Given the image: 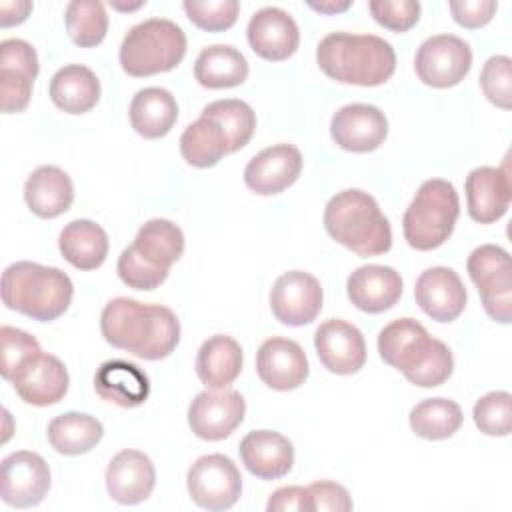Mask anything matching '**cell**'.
<instances>
[{
    "instance_id": "obj_36",
    "label": "cell",
    "mask_w": 512,
    "mask_h": 512,
    "mask_svg": "<svg viewBox=\"0 0 512 512\" xmlns=\"http://www.w3.org/2000/svg\"><path fill=\"white\" fill-rule=\"evenodd\" d=\"M182 158L194 168H210L228 154V144L220 126L204 116L188 124L180 136Z\"/></svg>"
},
{
    "instance_id": "obj_40",
    "label": "cell",
    "mask_w": 512,
    "mask_h": 512,
    "mask_svg": "<svg viewBox=\"0 0 512 512\" xmlns=\"http://www.w3.org/2000/svg\"><path fill=\"white\" fill-rule=\"evenodd\" d=\"M182 6L188 20L206 32L228 30L240 12L236 0H184Z\"/></svg>"
},
{
    "instance_id": "obj_46",
    "label": "cell",
    "mask_w": 512,
    "mask_h": 512,
    "mask_svg": "<svg viewBox=\"0 0 512 512\" xmlns=\"http://www.w3.org/2000/svg\"><path fill=\"white\" fill-rule=\"evenodd\" d=\"M268 512H310L308 492L302 486H282L278 488L266 504Z\"/></svg>"
},
{
    "instance_id": "obj_21",
    "label": "cell",
    "mask_w": 512,
    "mask_h": 512,
    "mask_svg": "<svg viewBox=\"0 0 512 512\" xmlns=\"http://www.w3.org/2000/svg\"><path fill=\"white\" fill-rule=\"evenodd\" d=\"M246 36L254 54L270 62L290 58L300 44L296 20L286 10L276 6L256 10L248 22Z\"/></svg>"
},
{
    "instance_id": "obj_14",
    "label": "cell",
    "mask_w": 512,
    "mask_h": 512,
    "mask_svg": "<svg viewBox=\"0 0 512 512\" xmlns=\"http://www.w3.org/2000/svg\"><path fill=\"white\" fill-rule=\"evenodd\" d=\"M246 402L240 392L222 388L200 392L188 406L190 430L208 442L224 440L244 420Z\"/></svg>"
},
{
    "instance_id": "obj_33",
    "label": "cell",
    "mask_w": 512,
    "mask_h": 512,
    "mask_svg": "<svg viewBox=\"0 0 512 512\" xmlns=\"http://www.w3.org/2000/svg\"><path fill=\"white\" fill-rule=\"evenodd\" d=\"M194 78L210 90L240 86L248 78V60L234 46H206L194 62Z\"/></svg>"
},
{
    "instance_id": "obj_34",
    "label": "cell",
    "mask_w": 512,
    "mask_h": 512,
    "mask_svg": "<svg viewBox=\"0 0 512 512\" xmlns=\"http://www.w3.org/2000/svg\"><path fill=\"white\" fill-rule=\"evenodd\" d=\"M48 442L58 454L78 456L90 452L104 436V426L98 418L84 412H64L50 420Z\"/></svg>"
},
{
    "instance_id": "obj_24",
    "label": "cell",
    "mask_w": 512,
    "mask_h": 512,
    "mask_svg": "<svg viewBox=\"0 0 512 512\" xmlns=\"http://www.w3.org/2000/svg\"><path fill=\"white\" fill-rule=\"evenodd\" d=\"M156 484L152 460L140 450H120L106 468V490L118 504L132 506L144 502Z\"/></svg>"
},
{
    "instance_id": "obj_25",
    "label": "cell",
    "mask_w": 512,
    "mask_h": 512,
    "mask_svg": "<svg viewBox=\"0 0 512 512\" xmlns=\"http://www.w3.org/2000/svg\"><path fill=\"white\" fill-rule=\"evenodd\" d=\"M240 458L250 474L260 480H278L292 470L294 446L274 430H252L240 442Z\"/></svg>"
},
{
    "instance_id": "obj_13",
    "label": "cell",
    "mask_w": 512,
    "mask_h": 512,
    "mask_svg": "<svg viewBox=\"0 0 512 512\" xmlns=\"http://www.w3.org/2000/svg\"><path fill=\"white\" fill-rule=\"evenodd\" d=\"M320 282L302 270H290L276 278L270 290V308L278 322L286 326H304L316 320L322 310Z\"/></svg>"
},
{
    "instance_id": "obj_47",
    "label": "cell",
    "mask_w": 512,
    "mask_h": 512,
    "mask_svg": "<svg viewBox=\"0 0 512 512\" xmlns=\"http://www.w3.org/2000/svg\"><path fill=\"white\" fill-rule=\"evenodd\" d=\"M32 10V2L28 0H10L0 2V26L8 28L14 24H22Z\"/></svg>"
},
{
    "instance_id": "obj_49",
    "label": "cell",
    "mask_w": 512,
    "mask_h": 512,
    "mask_svg": "<svg viewBox=\"0 0 512 512\" xmlns=\"http://www.w3.org/2000/svg\"><path fill=\"white\" fill-rule=\"evenodd\" d=\"M110 4H112V8H116V10H136V8L144 6V2H134V4H120V2H110Z\"/></svg>"
},
{
    "instance_id": "obj_35",
    "label": "cell",
    "mask_w": 512,
    "mask_h": 512,
    "mask_svg": "<svg viewBox=\"0 0 512 512\" xmlns=\"http://www.w3.org/2000/svg\"><path fill=\"white\" fill-rule=\"evenodd\" d=\"M462 418V410L454 400L426 398L410 410L408 422L418 438L444 440L458 432Z\"/></svg>"
},
{
    "instance_id": "obj_30",
    "label": "cell",
    "mask_w": 512,
    "mask_h": 512,
    "mask_svg": "<svg viewBox=\"0 0 512 512\" xmlns=\"http://www.w3.org/2000/svg\"><path fill=\"white\" fill-rule=\"evenodd\" d=\"M130 124L132 128L148 140L166 136L178 118V104L172 92L166 88L150 86L134 94L130 102Z\"/></svg>"
},
{
    "instance_id": "obj_45",
    "label": "cell",
    "mask_w": 512,
    "mask_h": 512,
    "mask_svg": "<svg viewBox=\"0 0 512 512\" xmlns=\"http://www.w3.org/2000/svg\"><path fill=\"white\" fill-rule=\"evenodd\" d=\"M498 4L494 0H460V2H450V12L456 24L464 28H482L486 26Z\"/></svg>"
},
{
    "instance_id": "obj_4",
    "label": "cell",
    "mask_w": 512,
    "mask_h": 512,
    "mask_svg": "<svg viewBox=\"0 0 512 512\" xmlns=\"http://www.w3.org/2000/svg\"><path fill=\"white\" fill-rule=\"evenodd\" d=\"M324 228L338 244L358 256H378L392 246V228L374 196L348 188L336 192L324 208Z\"/></svg>"
},
{
    "instance_id": "obj_2",
    "label": "cell",
    "mask_w": 512,
    "mask_h": 512,
    "mask_svg": "<svg viewBox=\"0 0 512 512\" xmlns=\"http://www.w3.org/2000/svg\"><path fill=\"white\" fill-rule=\"evenodd\" d=\"M380 358L400 370L404 378L420 388L444 384L454 370L450 348L430 338L426 328L414 318H398L378 334Z\"/></svg>"
},
{
    "instance_id": "obj_32",
    "label": "cell",
    "mask_w": 512,
    "mask_h": 512,
    "mask_svg": "<svg viewBox=\"0 0 512 512\" xmlns=\"http://www.w3.org/2000/svg\"><path fill=\"white\" fill-rule=\"evenodd\" d=\"M50 98L66 114H84L100 100V82L96 74L82 64H68L54 72L50 80Z\"/></svg>"
},
{
    "instance_id": "obj_15",
    "label": "cell",
    "mask_w": 512,
    "mask_h": 512,
    "mask_svg": "<svg viewBox=\"0 0 512 512\" xmlns=\"http://www.w3.org/2000/svg\"><path fill=\"white\" fill-rule=\"evenodd\" d=\"M16 394L32 406H52L68 392V370L60 358L44 354L42 350L24 360L10 380Z\"/></svg>"
},
{
    "instance_id": "obj_3",
    "label": "cell",
    "mask_w": 512,
    "mask_h": 512,
    "mask_svg": "<svg viewBox=\"0 0 512 512\" xmlns=\"http://www.w3.org/2000/svg\"><path fill=\"white\" fill-rule=\"evenodd\" d=\"M316 62L336 82L380 86L396 70V52L390 42L374 34L332 32L320 40Z\"/></svg>"
},
{
    "instance_id": "obj_7",
    "label": "cell",
    "mask_w": 512,
    "mask_h": 512,
    "mask_svg": "<svg viewBox=\"0 0 512 512\" xmlns=\"http://www.w3.org/2000/svg\"><path fill=\"white\" fill-rule=\"evenodd\" d=\"M458 214L460 200L454 184L430 178L422 182L402 216L404 238L416 250H434L450 238Z\"/></svg>"
},
{
    "instance_id": "obj_28",
    "label": "cell",
    "mask_w": 512,
    "mask_h": 512,
    "mask_svg": "<svg viewBox=\"0 0 512 512\" xmlns=\"http://www.w3.org/2000/svg\"><path fill=\"white\" fill-rule=\"evenodd\" d=\"M26 206L40 218H56L74 202L70 176L58 166H38L24 184Z\"/></svg>"
},
{
    "instance_id": "obj_27",
    "label": "cell",
    "mask_w": 512,
    "mask_h": 512,
    "mask_svg": "<svg viewBox=\"0 0 512 512\" xmlns=\"http://www.w3.org/2000/svg\"><path fill=\"white\" fill-rule=\"evenodd\" d=\"M96 394L120 408H136L150 394L148 376L132 362L108 360L94 374Z\"/></svg>"
},
{
    "instance_id": "obj_23",
    "label": "cell",
    "mask_w": 512,
    "mask_h": 512,
    "mask_svg": "<svg viewBox=\"0 0 512 512\" xmlns=\"http://www.w3.org/2000/svg\"><path fill=\"white\" fill-rule=\"evenodd\" d=\"M414 298L432 320L452 322L464 312L466 288L452 268L432 266L418 276Z\"/></svg>"
},
{
    "instance_id": "obj_41",
    "label": "cell",
    "mask_w": 512,
    "mask_h": 512,
    "mask_svg": "<svg viewBox=\"0 0 512 512\" xmlns=\"http://www.w3.org/2000/svg\"><path fill=\"white\" fill-rule=\"evenodd\" d=\"M484 96L502 110L512 108V60L504 54L490 56L480 72Z\"/></svg>"
},
{
    "instance_id": "obj_29",
    "label": "cell",
    "mask_w": 512,
    "mask_h": 512,
    "mask_svg": "<svg viewBox=\"0 0 512 512\" xmlns=\"http://www.w3.org/2000/svg\"><path fill=\"white\" fill-rule=\"evenodd\" d=\"M242 370V348L226 336L214 334L202 342L196 354V374L208 390H222L230 386Z\"/></svg>"
},
{
    "instance_id": "obj_10",
    "label": "cell",
    "mask_w": 512,
    "mask_h": 512,
    "mask_svg": "<svg viewBox=\"0 0 512 512\" xmlns=\"http://www.w3.org/2000/svg\"><path fill=\"white\" fill-rule=\"evenodd\" d=\"M186 486L196 506L220 512L238 502L242 494V476L232 458L224 454H206L190 466Z\"/></svg>"
},
{
    "instance_id": "obj_43",
    "label": "cell",
    "mask_w": 512,
    "mask_h": 512,
    "mask_svg": "<svg viewBox=\"0 0 512 512\" xmlns=\"http://www.w3.org/2000/svg\"><path fill=\"white\" fill-rule=\"evenodd\" d=\"M368 10L380 26L392 32H406L420 18V4L416 0H372Z\"/></svg>"
},
{
    "instance_id": "obj_8",
    "label": "cell",
    "mask_w": 512,
    "mask_h": 512,
    "mask_svg": "<svg viewBox=\"0 0 512 512\" xmlns=\"http://www.w3.org/2000/svg\"><path fill=\"white\" fill-rule=\"evenodd\" d=\"M186 54L184 30L166 18H148L128 30L120 44V66L144 78L176 68Z\"/></svg>"
},
{
    "instance_id": "obj_44",
    "label": "cell",
    "mask_w": 512,
    "mask_h": 512,
    "mask_svg": "<svg viewBox=\"0 0 512 512\" xmlns=\"http://www.w3.org/2000/svg\"><path fill=\"white\" fill-rule=\"evenodd\" d=\"M310 512H350L354 508L348 490L330 480H318L306 488Z\"/></svg>"
},
{
    "instance_id": "obj_26",
    "label": "cell",
    "mask_w": 512,
    "mask_h": 512,
    "mask_svg": "<svg viewBox=\"0 0 512 512\" xmlns=\"http://www.w3.org/2000/svg\"><path fill=\"white\" fill-rule=\"evenodd\" d=\"M346 292L358 310L380 314L400 300L402 276L392 266L366 264L348 276Z\"/></svg>"
},
{
    "instance_id": "obj_39",
    "label": "cell",
    "mask_w": 512,
    "mask_h": 512,
    "mask_svg": "<svg viewBox=\"0 0 512 512\" xmlns=\"http://www.w3.org/2000/svg\"><path fill=\"white\" fill-rule=\"evenodd\" d=\"M474 424L486 436H508L512 428V396L504 390L484 394L472 410Z\"/></svg>"
},
{
    "instance_id": "obj_9",
    "label": "cell",
    "mask_w": 512,
    "mask_h": 512,
    "mask_svg": "<svg viewBox=\"0 0 512 512\" xmlns=\"http://www.w3.org/2000/svg\"><path fill=\"white\" fill-rule=\"evenodd\" d=\"M466 268L480 292L486 314L500 324H508L512 320V266L508 252L496 244H482L470 252Z\"/></svg>"
},
{
    "instance_id": "obj_17",
    "label": "cell",
    "mask_w": 512,
    "mask_h": 512,
    "mask_svg": "<svg viewBox=\"0 0 512 512\" xmlns=\"http://www.w3.org/2000/svg\"><path fill=\"white\" fill-rule=\"evenodd\" d=\"M466 208L474 222L492 224L500 220L512 200V176L508 162L500 168L478 166L466 176Z\"/></svg>"
},
{
    "instance_id": "obj_5",
    "label": "cell",
    "mask_w": 512,
    "mask_h": 512,
    "mask_svg": "<svg viewBox=\"0 0 512 512\" xmlns=\"http://www.w3.org/2000/svg\"><path fill=\"white\" fill-rule=\"evenodd\" d=\"M74 296L72 280L54 266L36 262H14L2 274V302L38 322L60 318Z\"/></svg>"
},
{
    "instance_id": "obj_19",
    "label": "cell",
    "mask_w": 512,
    "mask_h": 512,
    "mask_svg": "<svg viewBox=\"0 0 512 512\" xmlns=\"http://www.w3.org/2000/svg\"><path fill=\"white\" fill-rule=\"evenodd\" d=\"M314 348L322 366L332 374H354L366 362V342L362 332L344 320L322 322L314 332Z\"/></svg>"
},
{
    "instance_id": "obj_48",
    "label": "cell",
    "mask_w": 512,
    "mask_h": 512,
    "mask_svg": "<svg viewBox=\"0 0 512 512\" xmlns=\"http://www.w3.org/2000/svg\"><path fill=\"white\" fill-rule=\"evenodd\" d=\"M350 0H344V2H308V6L320 14H336V12H344L350 8Z\"/></svg>"
},
{
    "instance_id": "obj_37",
    "label": "cell",
    "mask_w": 512,
    "mask_h": 512,
    "mask_svg": "<svg viewBox=\"0 0 512 512\" xmlns=\"http://www.w3.org/2000/svg\"><path fill=\"white\" fill-rule=\"evenodd\" d=\"M200 116L220 126L228 144V154L244 148L256 130V114L244 100H214L202 108Z\"/></svg>"
},
{
    "instance_id": "obj_1",
    "label": "cell",
    "mask_w": 512,
    "mask_h": 512,
    "mask_svg": "<svg viewBox=\"0 0 512 512\" xmlns=\"http://www.w3.org/2000/svg\"><path fill=\"white\" fill-rule=\"evenodd\" d=\"M100 330L110 346L128 350L142 360H162L180 342V322L170 308L124 296L104 306Z\"/></svg>"
},
{
    "instance_id": "obj_6",
    "label": "cell",
    "mask_w": 512,
    "mask_h": 512,
    "mask_svg": "<svg viewBox=\"0 0 512 512\" xmlns=\"http://www.w3.org/2000/svg\"><path fill=\"white\" fill-rule=\"evenodd\" d=\"M184 252L182 230L166 218L144 222L130 246L118 256V276L134 290H154Z\"/></svg>"
},
{
    "instance_id": "obj_12",
    "label": "cell",
    "mask_w": 512,
    "mask_h": 512,
    "mask_svg": "<svg viewBox=\"0 0 512 512\" xmlns=\"http://www.w3.org/2000/svg\"><path fill=\"white\" fill-rule=\"evenodd\" d=\"M50 490L46 460L30 450L8 454L0 464V496L12 508H32Z\"/></svg>"
},
{
    "instance_id": "obj_38",
    "label": "cell",
    "mask_w": 512,
    "mask_h": 512,
    "mask_svg": "<svg viewBox=\"0 0 512 512\" xmlns=\"http://www.w3.org/2000/svg\"><path fill=\"white\" fill-rule=\"evenodd\" d=\"M64 24L76 46L92 48L104 40L108 16L104 4L98 0H72L64 12Z\"/></svg>"
},
{
    "instance_id": "obj_18",
    "label": "cell",
    "mask_w": 512,
    "mask_h": 512,
    "mask_svg": "<svg viewBox=\"0 0 512 512\" xmlns=\"http://www.w3.org/2000/svg\"><path fill=\"white\" fill-rule=\"evenodd\" d=\"M330 136L348 152H372L386 140L388 120L372 104H346L332 116Z\"/></svg>"
},
{
    "instance_id": "obj_42",
    "label": "cell",
    "mask_w": 512,
    "mask_h": 512,
    "mask_svg": "<svg viewBox=\"0 0 512 512\" xmlns=\"http://www.w3.org/2000/svg\"><path fill=\"white\" fill-rule=\"evenodd\" d=\"M0 342H2V366L0 372L4 376V380H10V376L14 374V370L28 360L30 356L40 352V344L38 340L14 326H2L0 328Z\"/></svg>"
},
{
    "instance_id": "obj_11",
    "label": "cell",
    "mask_w": 512,
    "mask_h": 512,
    "mask_svg": "<svg viewBox=\"0 0 512 512\" xmlns=\"http://www.w3.org/2000/svg\"><path fill=\"white\" fill-rule=\"evenodd\" d=\"M472 66L468 42L454 34L426 38L414 58L416 76L432 88H450L464 80Z\"/></svg>"
},
{
    "instance_id": "obj_22",
    "label": "cell",
    "mask_w": 512,
    "mask_h": 512,
    "mask_svg": "<svg viewBox=\"0 0 512 512\" xmlns=\"http://www.w3.org/2000/svg\"><path fill=\"white\" fill-rule=\"evenodd\" d=\"M302 172V154L292 144H274L264 148L244 168L246 186L260 194H280L292 186Z\"/></svg>"
},
{
    "instance_id": "obj_16",
    "label": "cell",
    "mask_w": 512,
    "mask_h": 512,
    "mask_svg": "<svg viewBox=\"0 0 512 512\" xmlns=\"http://www.w3.org/2000/svg\"><path fill=\"white\" fill-rule=\"evenodd\" d=\"M38 76V56L32 44L20 38H8L0 44V96L2 112H22L32 94Z\"/></svg>"
},
{
    "instance_id": "obj_20",
    "label": "cell",
    "mask_w": 512,
    "mask_h": 512,
    "mask_svg": "<svg viewBox=\"0 0 512 512\" xmlns=\"http://www.w3.org/2000/svg\"><path fill=\"white\" fill-rule=\"evenodd\" d=\"M256 372L268 388L288 392L306 382L310 366L298 342L272 336L256 352Z\"/></svg>"
},
{
    "instance_id": "obj_31",
    "label": "cell",
    "mask_w": 512,
    "mask_h": 512,
    "mask_svg": "<svg viewBox=\"0 0 512 512\" xmlns=\"http://www.w3.org/2000/svg\"><path fill=\"white\" fill-rule=\"evenodd\" d=\"M58 248L64 260L74 268L94 270L102 266L108 256V234L92 220H72L62 228Z\"/></svg>"
}]
</instances>
